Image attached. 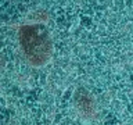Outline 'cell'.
I'll return each instance as SVG.
<instances>
[{
	"label": "cell",
	"mask_w": 133,
	"mask_h": 125,
	"mask_svg": "<svg viewBox=\"0 0 133 125\" xmlns=\"http://www.w3.org/2000/svg\"><path fill=\"white\" fill-rule=\"evenodd\" d=\"M24 53L33 65H42L51 56V40L43 25H25L19 29Z\"/></svg>",
	"instance_id": "1"
}]
</instances>
